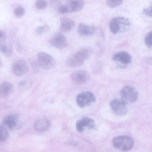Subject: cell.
I'll list each match as a JSON object with an SVG mask.
<instances>
[{"label":"cell","instance_id":"1","mask_svg":"<svg viewBox=\"0 0 152 152\" xmlns=\"http://www.w3.org/2000/svg\"><path fill=\"white\" fill-rule=\"evenodd\" d=\"M130 26L129 20L124 17H117L112 18L110 23V28L113 34L127 31Z\"/></svg>","mask_w":152,"mask_h":152},{"label":"cell","instance_id":"2","mask_svg":"<svg viewBox=\"0 0 152 152\" xmlns=\"http://www.w3.org/2000/svg\"><path fill=\"white\" fill-rule=\"evenodd\" d=\"M112 143L116 149L126 151L131 150L133 148L134 141L130 136L122 135L114 137Z\"/></svg>","mask_w":152,"mask_h":152},{"label":"cell","instance_id":"3","mask_svg":"<svg viewBox=\"0 0 152 152\" xmlns=\"http://www.w3.org/2000/svg\"><path fill=\"white\" fill-rule=\"evenodd\" d=\"M37 60L39 67L44 69H50L56 64L55 59L51 56L44 52H40L38 53Z\"/></svg>","mask_w":152,"mask_h":152},{"label":"cell","instance_id":"4","mask_svg":"<svg viewBox=\"0 0 152 152\" xmlns=\"http://www.w3.org/2000/svg\"><path fill=\"white\" fill-rule=\"evenodd\" d=\"M120 95L121 99L127 104L135 102L138 97L137 90L134 87L126 86L121 90Z\"/></svg>","mask_w":152,"mask_h":152},{"label":"cell","instance_id":"5","mask_svg":"<svg viewBox=\"0 0 152 152\" xmlns=\"http://www.w3.org/2000/svg\"><path fill=\"white\" fill-rule=\"evenodd\" d=\"M76 100L78 105L81 107H83L95 102L96 98L93 93L87 91L78 94L77 96Z\"/></svg>","mask_w":152,"mask_h":152},{"label":"cell","instance_id":"6","mask_svg":"<svg viewBox=\"0 0 152 152\" xmlns=\"http://www.w3.org/2000/svg\"><path fill=\"white\" fill-rule=\"evenodd\" d=\"M48 41L51 45L58 49H63L67 46V42L65 37L59 32H56L52 34L49 38Z\"/></svg>","mask_w":152,"mask_h":152},{"label":"cell","instance_id":"7","mask_svg":"<svg viewBox=\"0 0 152 152\" xmlns=\"http://www.w3.org/2000/svg\"><path fill=\"white\" fill-rule=\"evenodd\" d=\"M110 105L113 111L117 115H124L127 112V104L121 99L112 100L110 102Z\"/></svg>","mask_w":152,"mask_h":152},{"label":"cell","instance_id":"8","mask_svg":"<svg viewBox=\"0 0 152 152\" xmlns=\"http://www.w3.org/2000/svg\"><path fill=\"white\" fill-rule=\"evenodd\" d=\"M2 123L11 130L19 129L21 127V123L17 115L12 114L6 116L3 119Z\"/></svg>","mask_w":152,"mask_h":152},{"label":"cell","instance_id":"9","mask_svg":"<svg viewBox=\"0 0 152 152\" xmlns=\"http://www.w3.org/2000/svg\"><path fill=\"white\" fill-rule=\"evenodd\" d=\"M90 77L89 72L84 70H79L74 72L71 75L72 82L77 85H81L86 82Z\"/></svg>","mask_w":152,"mask_h":152},{"label":"cell","instance_id":"10","mask_svg":"<svg viewBox=\"0 0 152 152\" xmlns=\"http://www.w3.org/2000/svg\"><path fill=\"white\" fill-rule=\"evenodd\" d=\"M12 69L14 74L18 76H21L28 72V67L26 62L22 60H17L14 61Z\"/></svg>","mask_w":152,"mask_h":152},{"label":"cell","instance_id":"11","mask_svg":"<svg viewBox=\"0 0 152 152\" xmlns=\"http://www.w3.org/2000/svg\"><path fill=\"white\" fill-rule=\"evenodd\" d=\"M94 121L92 119L87 117H83L77 121L76 124V128L79 132L82 133L85 127L90 129H94L95 127Z\"/></svg>","mask_w":152,"mask_h":152},{"label":"cell","instance_id":"12","mask_svg":"<svg viewBox=\"0 0 152 152\" xmlns=\"http://www.w3.org/2000/svg\"><path fill=\"white\" fill-rule=\"evenodd\" d=\"M65 5L67 13H71L80 11L84 4L83 0H68Z\"/></svg>","mask_w":152,"mask_h":152},{"label":"cell","instance_id":"13","mask_svg":"<svg viewBox=\"0 0 152 152\" xmlns=\"http://www.w3.org/2000/svg\"><path fill=\"white\" fill-rule=\"evenodd\" d=\"M93 53L92 49L88 46H84L80 48L74 54L80 61L84 63Z\"/></svg>","mask_w":152,"mask_h":152},{"label":"cell","instance_id":"14","mask_svg":"<svg viewBox=\"0 0 152 152\" xmlns=\"http://www.w3.org/2000/svg\"><path fill=\"white\" fill-rule=\"evenodd\" d=\"M112 59L113 61L119 62L124 66L130 64L132 60L129 54L124 51L116 53L113 56Z\"/></svg>","mask_w":152,"mask_h":152},{"label":"cell","instance_id":"15","mask_svg":"<svg viewBox=\"0 0 152 152\" xmlns=\"http://www.w3.org/2000/svg\"><path fill=\"white\" fill-rule=\"evenodd\" d=\"M14 87L10 82L5 81L0 85V98H3L8 97L13 92Z\"/></svg>","mask_w":152,"mask_h":152},{"label":"cell","instance_id":"16","mask_svg":"<svg viewBox=\"0 0 152 152\" xmlns=\"http://www.w3.org/2000/svg\"><path fill=\"white\" fill-rule=\"evenodd\" d=\"M51 124L49 120L46 119H40L35 121L34 128L37 132H43L48 130Z\"/></svg>","mask_w":152,"mask_h":152},{"label":"cell","instance_id":"17","mask_svg":"<svg viewBox=\"0 0 152 152\" xmlns=\"http://www.w3.org/2000/svg\"><path fill=\"white\" fill-rule=\"evenodd\" d=\"M60 30L64 32L71 31L75 26V23L72 20L66 17L61 18L60 19Z\"/></svg>","mask_w":152,"mask_h":152},{"label":"cell","instance_id":"18","mask_svg":"<svg viewBox=\"0 0 152 152\" xmlns=\"http://www.w3.org/2000/svg\"><path fill=\"white\" fill-rule=\"evenodd\" d=\"M95 31L94 26L86 25L82 23L79 24L77 31L78 34L82 36H88L93 34Z\"/></svg>","mask_w":152,"mask_h":152},{"label":"cell","instance_id":"19","mask_svg":"<svg viewBox=\"0 0 152 152\" xmlns=\"http://www.w3.org/2000/svg\"><path fill=\"white\" fill-rule=\"evenodd\" d=\"M0 51L6 56H11L13 52L12 45L11 43L5 42L0 43Z\"/></svg>","mask_w":152,"mask_h":152},{"label":"cell","instance_id":"20","mask_svg":"<svg viewBox=\"0 0 152 152\" xmlns=\"http://www.w3.org/2000/svg\"><path fill=\"white\" fill-rule=\"evenodd\" d=\"M66 64L69 67H75L81 66L83 63L79 61L73 54L67 59Z\"/></svg>","mask_w":152,"mask_h":152},{"label":"cell","instance_id":"21","mask_svg":"<svg viewBox=\"0 0 152 152\" xmlns=\"http://www.w3.org/2000/svg\"><path fill=\"white\" fill-rule=\"evenodd\" d=\"M9 136V132L4 126L0 125V142L6 141Z\"/></svg>","mask_w":152,"mask_h":152},{"label":"cell","instance_id":"22","mask_svg":"<svg viewBox=\"0 0 152 152\" xmlns=\"http://www.w3.org/2000/svg\"><path fill=\"white\" fill-rule=\"evenodd\" d=\"M49 29V26L47 24L37 27L35 30V32L38 35L42 34L46 32Z\"/></svg>","mask_w":152,"mask_h":152},{"label":"cell","instance_id":"23","mask_svg":"<svg viewBox=\"0 0 152 152\" xmlns=\"http://www.w3.org/2000/svg\"><path fill=\"white\" fill-rule=\"evenodd\" d=\"M152 31L149 32L146 35L144 39L145 45L148 48H151L152 46Z\"/></svg>","mask_w":152,"mask_h":152},{"label":"cell","instance_id":"24","mask_svg":"<svg viewBox=\"0 0 152 152\" xmlns=\"http://www.w3.org/2000/svg\"><path fill=\"white\" fill-rule=\"evenodd\" d=\"M124 0H107V5L111 7H115L121 5Z\"/></svg>","mask_w":152,"mask_h":152},{"label":"cell","instance_id":"25","mask_svg":"<svg viewBox=\"0 0 152 152\" xmlns=\"http://www.w3.org/2000/svg\"><path fill=\"white\" fill-rule=\"evenodd\" d=\"M47 3L45 0H38L35 3L36 7L39 10H42L46 8Z\"/></svg>","mask_w":152,"mask_h":152},{"label":"cell","instance_id":"26","mask_svg":"<svg viewBox=\"0 0 152 152\" xmlns=\"http://www.w3.org/2000/svg\"><path fill=\"white\" fill-rule=\"evenodd\" d=\"M14 12L15 15L16 16L20 17L24 15L25 10L24 9L23 7L19 6L15 9Z\"/></svg>","mask_w":152,"mask_h":152},{"label":"cell","instance_id":"27","mask_svg":"<svg viewBox=\"0 0 152 152\" xmlns=\"http://www.w3.org/2000/svg\"><path fill=\"white\" fill-rule=\"evenodd\" d=\"M52 7H56L57 9L61 4V0H49Z\"/></svg>","mask_w":152,"mask_h":152},{"label":"cell","instance_id":"28","mask_svg":"<svg viewBox=\"0 0 152 152\" xmlns=\"http://www.w3.org/2000/svg\"><path fill=\"white\" fill-rule=\"evenodd\" d=\"M31 66L32 70L35 72H38L39 70V66L37 62L35 61H32Z\"/></svg>","mask_w":152,"mask_h":152},{"label":"cell","instance_id":"29","mask_svg":"<svg viewBox=\"0 0 152 152\" xmlns=\"http://www.w3.org/2000/svg\"><path fill=\"white\" fill-rule=\"evenodd\" d=\"M7 37V35L5 31L0 29V44L5 42Z\"/></svg>","mask_w":152,"mask_h":152},{"label":"cell","instance_id":"30","mask_svg":"<svg viewBox=\"0 0 152 152\" xmlns=\"http://www.w3.org/2000/svg\"><path fill=\"white\" fill-rule=\"evenodd\" d=\"M58 12L60 14H64L67 13L65 5H61L57 8Z\"/></svg>","mask_w":152,"mask_h":152},{"label":"cell","instance_id":"31","mask_svg":"<svg viewBox=\"0 0 152 152\" xmlns=\"http://www.w3.org/2000/svg\"><path fill=\"white\" fill-rule=\"evenodd\" d=\"M143 13L147 16L152 17V6L145 8L143 10Z\"/></svg>","mask_w":152,"mask_h":152},{"label":"cell","instance_id":"32","mask_svg":"<svg viewBox=\"0 0 152 152\" xmlns=\"http://www.w3.org/2000/svg\"><path fill=\"white\" fill-rule=\"evenodd\" d=\"M27 82L25 80H23L20 82L18 84V87L20 90H23L26 87L27 85Z\"/></svg>","mask_w":152,"mask_h":152},{"label":"cell","instance_id":"33","mask_svg":"<svg viewBox=\"0 0 152 152\" xmlns=\"http://www.w3.org/2000/svg\"><path fill=\"white\" fill-rule=\"evenodd\" d=\"M2 66V63L1 58H0V68Z\"/></svg>","mask_w":152,"mask_h":152}]
</instances>
